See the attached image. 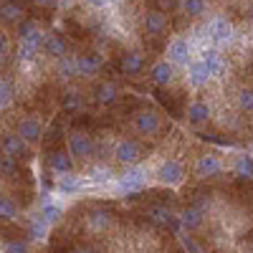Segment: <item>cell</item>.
<instances>
[{
	"instance_id": "cell-1",
	"label": "cell",
	"mask_w": 253,
	"mask_h": 253,
	"mask_svg": "<svg viewBox=\"0 0 253 253\" xmlns=\"http://www.w3.org/2000/svg\"><path fill=\"white\" fill-rule=\"evenodd\" d=\"M172 26V15L160 8H150L139 13V36L142 43L150 51H165L167 48V33Z\"/></svg>"
},
{
	"instance_id": "cell-2",
	"label": "cell",
	"mask_w": 253,
	"mask_h": 253,
	"mask_svg": "<svg viewBox=\"0 0 253 253\" xmlns=\"http://www.w3.org/2000/svg\"><path fill=\"white\" fill-rule=\"evenodd\" d=\"M129 126L139 139H162V134L170 129V124H165L162 112L142 101H137V109L129 114Z\"/></svg>"
},
{
	"instance_id": "cell-3",
	"label": "cell",
	"mask_w": 253,
	"mask_h": 253,
	"mask_svg": "<svg viewBox=\"0 0 253 253\" xmlns=\"http://www.w3.org/2000/svg\"><path fill=\"white\" fill-rule=\"evenodd\" d=\"M147 144L142 139H134V137H119L112 142V160L124 165V167H134L139 165L144 157H147Z\"/></svg>"
},
{
	"instance_id": "cell-4",
	"label": "cell",
	"mask_w": 253,
	"mask_h": 253,
	"mask_svg": "<svg viewBox=\"0 0 253 253\" xmlns=\"http://www.w3.org/2000/svg\"><path fill=\"white\" fill-rule=\"evenodd\" d=\"M69 150L74 155L76 162H84L89 165L94 157H99V144H96V137L86 129H71L69 132Z\"/></svg>"
},
{
	"instance_id": "cell-5",
	"label": "cell",
	"mask_w": 253,
	"mask_h": 253,
	"mask_svg": "<svg viewBox=\"0 0 253 253\" xmlns=\"http://www.w3.org/2000/svg\"><path fill=\"white\" fill-rule=\"evenodd\" d=\"M74 155L69 150L66 142H58V144H46L43 150V167L56 175H63V172H74Z\"/></svg>"
},
{
	"instance_id": "cell-6",
	"label": "cell",
	"mask_w": 253,
	"mask_h": 253,
	"mask_svg": "<svg viewBox=\"0 0 253 253\" xmlns=\"http://www.w3.org/2000/svg\"><path fill=\"white\" fill-rule=\"evenodd\" d=\"M114 69L124 79H139L142 74H147V56L139 48H126L114 58Z\"/></svg>"
},
{
	"instance_id": "cell-7",
	"label": "cell",
	"mask_w": 253,
	"mask_h": 253,
	"mask_svg": "<svg viewBox=\"0 0 253 253\" xmlns=\"http://www.w3.org/2000/svg\"><path fill=\"white\" fill-rule=\"evenodd\" d=\"M114 213H109L107 208H91L89 213H84V220H81V230L84 236H96V238H104L114 228Z\"/></svg>"
},
{
	"instance_id": "cell-8",
	"label": "cell",
	"mask_w": 253,
	"mask_h": 253,
	"mask_svg": "<svg viewBox=\"0 0 253 253\" xmlns=\"http://www.w3.org/2000/svg\"><path fill=\"white\" fill-rule=\"evenodd\" d=\"M190 172L198 180H210V177H218L223 172V157L215 150H200L193 157V165H190Z\"/></svg>"
},
{
	"instance_id": "cell-9",
	"label": "cell",
	"mask_w": 253,
	"mask_h": 253,
	"mask_svg": "<svg viewBox=\"0 0 253 253\" xmlns=\"http://www.w3.org/2000/svg\"><path fill=\"white\" fill-rule=\"evenodd\" d=\"M205 38L213 43L215 48H225L230 43H236L238 41V33H236V26L230 23L228 18L218 15L213 20H208V26H205Z\"/></svg>"
},
{
	"instance_id": "cell-10",
	"label": "cell",
	"mask_w": 253,
	"mask_h": 253,
	"mask_svg": "<svg viewBox=\"0 0 253 253\" xmlns=\"http://www.w3.org/2000/svg\"><path fill=\"white\" fill-rule=\"evenodd\" d=\"M76 71H79V79H96L104 66H107V58L99 48H81L76 56Z\"/></svg>"
},
{
	"instance_id": "cell-11",
	"label": "cell",
	"mask_w": 253,
	"mask_h": 253,
	"mask_svg": "<svg viewBox=\"0 0 253 253\" xmlns=\"http://www.w3.org/2000/svg\"><path fill=\"white\" fill-rule=\"evenodd\" d=\"M89 99L96 107H117L122 101V89L114 79H96L89 91Z\"/></svg>"
},
{
	"instance_id": "cell-12",
	"label": "cell",
	"mask_w": 253,
	"mask_h": 253,
	"mask_svg": "<svg viewBox=\"0 0 253 253\" xmlns=\"http://www.w3.org/2000/svg\"><path fill=\"white\" fill-rule=\"evenodd\" d=\"M152 177L160 182V185H167V187H180L185 180H187V167L182 160H165L160 162V167L152 172Z\"/></svg>"
},
{
	"instance_id": "cell-13",
	"label": "cell",
	"mask_w": 253,
	"mask_h": 253,
	"mask_svg": "<svg viewBox=\"0 0 253 253\" xmlns=\"http://www.w3.org/2000/svg\"><path fill=\"white\" fill-rule=\"evenodd\" d=\"M177 79L175 74V63L170 58H157L150 63V69H147V81L152 84L155 89H165V86H172Z\"/></svg>"
},
{
	"instance_id": "cell-14",
	"label": "cell",
	"mask_w": 253,
	"mask_h": 253,
	"mask_svg": "<svg viewBox=\"0 0 253 253\" xmlns=\"http://www.w3.org/2000/svg\"><path fill=\"white\" fill-rule=\"evenodd\" d=\"M13 132L20 139H26L28 144H38L41 139H43V122H41L38 117H33V114L18 117V119H13Z\"/></svg>"
},
{
	"instance_id": "cell-15",
	"label": "cell",
	"mask_w": 253,
	"mask_h": 253,
	"mask_svg": "<svg viewBox=\"0 0 253 253\" xmlns=\"http://www.w3.org/2000/svg\"><path fill=\"white\" fill-rule=\"evenodd\" d=\"M180 225L185 228V233L195 236V233H203L205 225H208V210L195 205V203H187L180 213Z\"/></svg>"
},
{
	"instance_id": "cell-16",
	"label": "cell",
	"mask_w": 253,
	"mask_h": 253,
	"mask_svg": "<svg viewBox=\"0 0 253 253\" xmlns=\"http://www.w3.org/2000/svg\"><path fill=\"white\" fill-rule=\"evenodd\" d=\"M185 119H187L190 126H195V129H200V126H208L210 122H213V107H210V101L203 99V96H195L193 101L187 104Z\"/></svg>"
},
{
	"instance_id": "cell-17",
	"label": "cell",
	"mask_w": 253,
	"mask_h": 253,
	"mask_svg": "<svg viewBox=\"0 0 253 253\" xmlns=\"http://www.w3.org/2000/svg\"><path fill=\"white\" fill-rule=\"evenodd\" d=\"M3 155L18 160V162H23L28 165L33 160V150H31V144L26 139H20L15 132H3Z\"/></svg>"
},
{
	"instance_id": "cell-18",
	"label": "cell",
	"mask_w": 253,
	"mask_h": 253,
	"mask_svg": "<svg viewBox=\"0 0 253 253\" xmlns=\"http://www.w3.org/2000/svg\"><path fill=\"white\" fill-rule=\"evenodd\" d=\"M165 56L170 58L175 66H187V63L193 61V41L182 38V36H175L170 43H167Z\"/></svg>"
},
{
	"instance_id": "cell-19",
	"label": "cell",
	"mask_w": 253,
	"mask_h": 253,
	"mask_svg": "<svg viewBox=\"0 0 253 253\" xmlns=\"http://www.w3.org/2000/svg\"><path fill=\"white\" fill-rule=\"evenodd\" d=\"M41 56L48 61H61L69 56V38L63 33H46L43 43H41Z\"/></svg>"
},
{
	"instance_id": "cell-20",
	"label": "cell",
	"mask_w": 253,
	"mask_h": 253,
	"mask_svg": "<svg viewBox=\"0 0 253 253\" xmlns=\"http://www.w3.org/2000/svg\"><path fill=\"white\" fill-rule=\"evenodd\" d=\"M213 81V76H210V71H208V66L198 58V61H190L187 66H185V84L193 91H200V89H205L208 84Z\"/></svg>"
},
{
	"instance_id": "cell-21",
	"label": "cell",
	"mask_w": 253,
	"mask_h": 253,
	"mask_svg": "<svg viewBox=\"0 0 253 253\" xmlns=\"http://www.w3.org/2000/svg\"><path fill=\"white\" fill-rule=\"evenodd\" d=\"M15 38H18V43H36L41 46L43 43V28L38 26V20L36 18H26V20H20V23L15 26Z\"/></svg>"
},
{
	"instance_id": "cell-22",
	"label": "cell",
	"mask_w": 253,
	"mask_h": 253,
	"mask_svg": "<svg viewBox=\"0 0 253 253\" xmlns=\"http://www.w3.org/2000/svg\"><path fill=\"white\" fill-rule=\"evenodd\" d=\"M58 101H61V109L66 112V117H71V114H76V112L84 107V101H86V94H84L81 89H76L74 84H66V86L61 89Z\"/></svg>"
},
{
	"instance_id": "cell-23",
	"label": "cell",
	"mask_w": 253,
	"mask_h": 253,
	"mask_svg": "<svg viewBox=\"0 0 253 253\" xmlns=\"http://www.w3.org/2000/svg\"><path fill=\"white\" fill-rule=\"evenodd\" d=\"M114 182H117V187L122 190V193H134V190L144 187V182H147V172L139 170V167L134 165V167H126V172L117 175Z\"/></svg>"
},
{
	"instance_id": "cell-24",
	"label": "cell",
	"mask_w": 253,
	"mask_h": 253,
	"mask_svg": "<svg viewBox=\"0 0 253 253\" xmlns=\"http://www.w3.org/2000/svg\"><path fill=\"white\" fill-rule=\"evenodd\" d=\"M84 177H86V182H99V185H104V182H114V180H117V172H114L104 160H96V162H89V165H86Z\"/></svg>"
},
{
	"instance_id": "cell-25",
	"label": "cell",
	"mask_w": 253,
	"mask_h": 253,
	"mask_svg": "<svg viewBox=\"0 0 253 253\" xmlns=\"http://www.w3.org/2000/svg\"><path fill=\"white\" fill-rule=\"evenodd\" d=\"M208 8H210V0H180V15L182 20L190 23H198L208 15Z\"/></svg>"
},
{
	"instance_id": "cell-26",
	"label": "cell",
	"mask_w": 253,
	"mask_h": 253,
	"mask_svg": "<svg viewBox=\"0 0 253 253\" xmlns=\"http://www.w3.org/2000/svg\"><path fill=\"white\" fill-rule=\"evenodd\" d=\"M20 20H26V5L20 0H3V23L18 26Z\"/></svg>"
},
{
	"instance_id": "cell-27",
	"label": "cell",
	"mask_w": 253,
	"mask_h": 253,
	"mask_svg": "<svg viewBox=\"0 0 253 253\" xmlns=\"http://www.w3.org/2000/svg\"><path fill=\"white\" fill-rule=\"evenodd\" d=\"M233 107L241 114H253V84H243L233 94Z\"/></svg>"
},
{
	"instance_id": "cell-28",
	"label": "cell",
	"mask_w": 253,
	"mask_h": 253,
	"mask_svg": "<svg viewBox=\"0 0 253 253\" xmlns=\"http://www.w3.org/2000/svg\"><path fill=\"white\" fill-rule=\"evenodd\" d=\"M53 187L58 190V193H63V195H71V193H79V190L84 187V177H79L74 172H63V175L56 177Z\"/></svg>"
},
{
	"instance_id": "cell-29",
	"label": "cell",
	"mask_w": 253,
	"mask_h": 253,
	"mask_svg": "<svg viewBox=\"0 0 253 253\" xmlns=\"http://www.w3.org/2000/svg\"><path fill=\"white\" fill-rule=\"evenodd\" d=\"M61 218H63V208H61V205H56V203H43V205H41L38 220L43 223L46 228H48V225H56Z\"/></svg>"
},
{
	"instance_id": "cell-30",
	"label": "cell",
	"mask_w": 253,
	"mask_h": 253,
	"mask_svg": "<svg viewBox=\"0 0 253 253\" xmlns=\"http://www.w3.org/2000/svg\"><path fill=\"white\" fill-rule=\"evenodd\" d=\"M20 208H23V205H20L10 193H5V195H3V203H0V213H3V220H5V223H15V220H18V213H20Z\"/></svg>"
},
{
	"instance_id": "cell-31",
	"label": "cell",
	"mask_w": 253,
	"mask_h": 253,
	"mask_svg": "<svg viewBox=\"0 0 253 253\" xmlns=\"http://www.w3.org/2000/svg\"><path fill=\"white\" fill-rule=\"evenodd\" d=\"M233 172L238 177H253V157L251 155H238L233 157Z\"/></svg>"
},
{
	"instance_id": "cell-32",
	"label": "cell",
	"mask_w": 253,
	"mask_h": 253,
	"mask_svg": "<svg viewBox=\"0 0 253 253\" xmlns=\"http://www.w3.org/2000/svg\"><path fill=\"white\" fill-rule=\"evenodd\" d=\"M3 109H10L15 101V81L13 79H3Z\"/></svg>"
},
{
	"instance_id": "cell-33",
	"label": "cell",
	"mask_w": 253,
	"mask_h": 253,
	"mask_svg": "<svg viewBox=\"0 0 253 253\" xmlns=\"http://www.w3.org/2000/svg\"><path fill=\"white\" fill-rule=\"evenodd\" d=\"M3 253H28V241L26 238H8L3 246Z\"/></svg>"
},
{
	"instance_id": "cell-34",
	"label": "cell",
	"mask_w": 253,
	"mask_h": 253,
	"mask_svg": "<svg viewBox=\"0 0 253 253\" xmlns=\"http://www.w3.org/2000/svg\"><path fill=\"white\" fill-rule=\"evenodd\" d=\"M81 3L86 5L89 10H107V8L114 3V0H81Z\"/></svg>"
},
{
	"instance_id": "cell-35",
	"label": "cell",
	"mask_w": 253,
	"mask_h": 253,
	"mask_svg": "<svg viewBox=\"0 0 253 253\" xmlns=\"http://www.w3.org/2000/svg\"><path fill=\"white\" fill-rule=\"evenodd\" d=\"M63 253H86V251H84V248H76V246H74V248H66Z\"/></svg>"
}]
</instances>
